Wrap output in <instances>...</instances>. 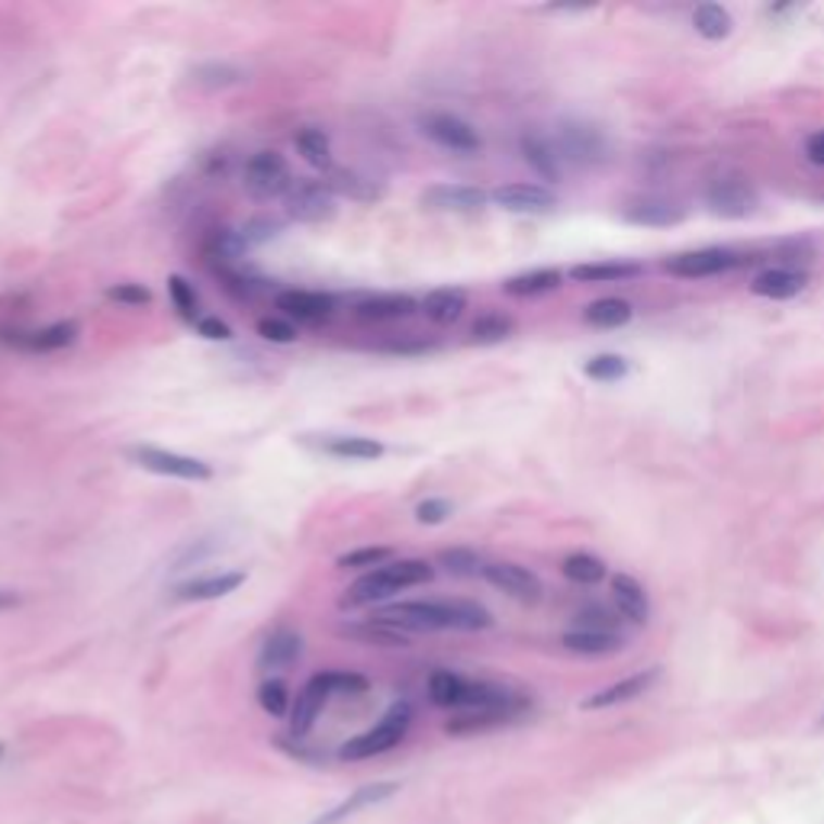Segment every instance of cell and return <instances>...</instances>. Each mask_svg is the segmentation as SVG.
Masks as SVG:
<instances>
[{
  "instance_id": "6da1fadb",
  "label": "cell",
  "mask_w": 824,
  "mask_h": 824,
  "mask_svg": "<svg viewBox=\"0 0 824 824\" xmlns=\"http://www.w3.org/2000/svg\"><path fill=\"white\" fill-rule=\"evenodd\" d=\"M435 580V567L429 560H419V557H400V560H390L377 570H367L362 573L342 596V606L345 609H365V606H373L380 609L386 599L400 596L403 590H413V586H426Z\"/></svg>"
},
{
  "instance_id": "7a4b0ae2",
  "label": "cell",
  "mask_w": 824,
  "mask_h": 824,
  "mask_svg": "<svg viewBox=\"0 0 824 824\" xmlns=\"http://www.w3.org/2000/svg\"><path fill=\"white\" fill-rule=\"evenodd\" d=\"M370 619H380L406 635L416 632H452V603L448 599H406L373 609Z\"/></svg>"
},
{
  "instance_id": "3957f363",
  "label": "cell",
  "mask_w": 824,
  "mask_h": 824,
  "mask_svg": "<svg viewBox=\"0 0 824 824\" xmlns=\"http://www.w3.org/2000/svg\"><path fill=\"white\" fill-rule=\"evenodd\" d=\"M409 725H413V706L409 702H396V706H390V712L373 728H367L365 734H358L348 744H342L339 757L342 760H367V757L386 753V750H393L406 737Z\"/></svg>"
},
{
  "instance_id": "277c9868",
  "label": "cell",
  "mask_w": 824,
  "mask_h": 824,
  "mask_svg": "<svg viewBox=\"0 0 824 824\" xmlns=\"http://www.w3.org/2000/svg\"><path fill=\"white\" fill-rule=\"evenodd\" d=\"M242 187L249 190V197L255 200H283L293 187V175L287 159L275 152V149H262L255 152L245 168H242Z\"/></svg>"
},
{
  "instance_id": "5b68a950",
  "label": "cell",
  "mask_w": 824,
  "mask_h": 824,
  "mask_svg": "<svg viewBox=\"0 0 824 824\" xmlns=\"http://www.w3.org/2000/svg\"><path fill=\"white\" fill-rule=\"evenodd\" d=\"M126 458L136 467L159 473V477H175V480H190V483H206L213 480V467L206 460L181 455V452H168V448H155V445H136L126 452Z\"/></svg>"
},
{
  "instance_id": "8992f818",
  "label": "cell",
  "mask_w": 824,
  "mask_h": 824,
  "mask_svg": "<svg viewBox=\"0 0 824 824\" xmlns=\"http://www.w3.org/2000/svg\"><path fill=\"white\" fill-rule=\"evenodd\" d=\"M419 129L426 139H432L439 149L445 152H455V155H477L483 149V139L477 136V129L460 119L455 113H445V110H432V113H422L419 116Z\"/></svg>"
},
{
  "instance_id": "52a82bcc",
  "label": "cell",
  "mask_w": 824,
  "mask_h": 824,
  "mask_svg": "<svg viewBox=\"0 0 824 824\" xmlns=\"http://www.w3.org/2000/svg\"><path fill=\"white\" fill-rule=\"evenodd\" d=\"M339 197L326 187V181H293L290 193L283 197V213L293 223H326L335 216Z\"/></svg>"
},
{
  "instance_id": "ba28073f",
  "label": "cell",
  "mask_w": 824,
  "mask_h": 824,
  "mask_svg": "<svg viewBox=\"0 0 824 824\" xmlns=\"http://www.w3.org/2000/svg\"><path fill=\"white\" fill-rule=\"evenodd\" d=\"M554 149L560 155V162L567 165H576V168H586V165H596L603 155H606V142L599 136V129L586 126V123H560L557 132H554Z\"/></svg>"
},
{
  "instance_id": "9c48e42d",
  "label": "cell",
  "mask_w": 824,
  "mask_h": 824,
  "mask_svg": "<svg viewBox=\"0 0 824 824\" xmlns=\"http://www.w3.org/2000/svg\"><path fill=\"white\" fill-rule=\"evenodd\" d=\"M335 306L339 300L332 293H322V290H280L275 296V309L290 319V322H303V326H319V322H329L335 316Z\"/></svg>"
},
{
  "instance_id": "30bf717a",
  "label": "cell",
  "mask_w": 824,
  "mask_h": 824,
  "mask_svg": "<svg viewBox=\"0 0 824 824\" xmlns=\"http://www.w3.org/2000/svg\"><path fill=\"white\" fill-rule=\"evenodd\" d=\"M490 586H496L499 593L519 599V603H538L545 596V583L538 573H532L529 567L522 563H509V560H493V563H483V573H480Z\"/></svg>"
},
{
  "instance_id": "8fae6325",
  "label": "cell",
  "mask_w": 824,
  "mask_h": 824,
  "mask_svg": "<svg viewBox=\"0 0 824 824\" xmlns=\"http://www.w3.org/2000/svg\"><path fill=\"white\" fill-rule=\"evenodd\" d=\"M419 203L432 213H473L490 203V193L473 183H432L419 193Z\"/></svg>"
},
{
  "instance_id": "7c38bea8",
  "label": "cell",
  "mask_w": 824,
  "mask_h": 824,
  "mask_svg": "<svg viewBox=\"0 0 824 824\" xmlns=\"http://www.w3.org/2000/svg\"><path fill=\"white\" fill-rule=\"evenodd\" d=\"M706 203L725 219H744L757 206V190L744 178H715L706 187Z\"/></svg>"
},
{
  "instance_id": "4fadbf2b",
  "label": "cell",
  "mask_w": 824,
  "mask_h": 824,
  "mask_svg": "<svg viewBox=\"0 0 824 824\" xmlns=\"http://www.w3.org/2000/svg\"><path fill=\"white\" fill-rule=\"evenodd\" d=\"M300 445H309L339 460H377L386 452L383 442L370 435H300Z\"/></svg>"
},
{
  "instance_id": "5bb4252c",
  "label": "cell",
  "mask_w": 824,
  "mask_h": 824,
  "mask_svg": "<svg viewBox=\"0 0 824 824\" xmlns=\"http://www.w3.org/2000/svg\"><path fill=\"white\" fill-rule=\"evenodd\" d=\"M737 265V255L728 249H699V252H683L673 255L663 268L673 277H686V280H699V277H715L732 271Z\"/></svg>"
},
{
  "instance_id": "9a60e30c",
  "label": "cell",
  "mask_w": 824,
  "mask_h": 824,
  "mask_svg": "<svg viewBox=\"0 0 824 824\" xmlns=\"http://www.w3.org/2000/svg\"><path fill=\"white\" fill-rule=\"evenodd\" d=\"M81 335V326L75 319H62V322H52V326H42V329H29V332H10L3 335L10 345L23 348V352H62L68 345H75Z\"/></svg>"
},
{
  "instance_id": "2e32d148",
  "label": "cell",
  "mask_w": 824,
  "mask_h": 824,
  "mask_svg": "<svg viewBox=\"0 0 824 824\" xmlns=\"http://www.w3.org/2000/svg\"><path fill=\"white\" fill-rule=\"evenodd\" d=\"M245 583V570H219V573H203V576H190L175 586V599L178 603H210V599H223L229 593H236Z\"/></svg>"
},
{
  "instance_id": "e0dca14e",
  "label": "cell",
  "mask_w": 824,
  "mask_h": 824,
  "mask_svg": "<svg viewBox=\"0 0 824 824\" xmlns=\"http://www.w3.org/2000/svg\"><path fill=\"white\" fill-rule=\"evenodd\" d=\"M490 200L509 213H548L557 206V193L542 183H503L490 193Z\"/></svg>"
},
{
  "instance_id": "ac0fdd59",
  "label": "cell",
  "mask_w": 824,
  "mask_h": 824,
  "mask_svg": "<svg viewBox=\"0 0 824 824\" xmlns=\"http://www.w3.org/2000/svg\"><path fill=\"white\" fill-rule=\"evenodd\" d=\"M419 309V300L409 293H373L355 303V316L362 322H396L409 319Z\"/></svg>"
},
{
  "instance_id": "d6986e66",
  "label": "cell",
  "mask_w": 824,
  "mask_h": 824,
  "mask_svg": "<svg viewBox=\"0 0 824 824\" xmlns=\"http://www.w3.org/2000/svg\"><path fill=\"white\" fill-rule=\"evenodd\" d=\"M300 654H303V635L293 632V629H277L265 638L262 650H258V670L283 673L300 660Z\"/></svg>"
},
{
  "instance_id": "ffe728a7",
  "label": "cell",
  "mask_w": 824,
  "mask_h": 824,
  "mask_svg": "<svg viewBox=\"0 0 824 824\" xmlns=\"http://www.w3.org/2000/svg\"><path fill=\"white\" fill-rule=\"evenodd\" d=\"M326 702H329V693H326V686H322V680L316 673L296 693V702L290 709V737H306V734L313 732V725H316V719H319V712H322Z\"/></svg>"
},
{
  "instance_id": "44dd1931",
  "label": "cell",
  "mask_w": 824,
  "mask_h": 824,
  "mask_svg": "<svg viewBox=\"0 0 824 824\" xmlns=\"http://www.w3.org/2000/svg\"><path fill=\"white\" fill-rule=\"evenodd\" d=\"M519 152H522V159L529 162V168H532L535 175H542L545 181L557 183L563 178V162H560V155H557V149H554V142H550L548 136L532 132V129L522 132Z\"/></svg>"
},
{
  "instance_id": "7402d4cb",
  "label": "cell",
  "mask_w": 824,
  "mask_h": 824,
  "mask_svg": "<svg viewBox=\"0 0 824 824\" xmlns=\"http://www.w3.org/2000/svg\"><path fill=\"white\" fill-rule=\"evenodd\" d=\"M657 676H660L657 667H650L644 673H635V676H625V680L606 686L603 693H593L590 699H583V709H609V706H619V702H632V699L644 696L657 683Z\"/></svg>"
},
{
  "instance_id": "603a6c76",
  "label": "cell",
  "mask_w": 824,
  "mask_h": 824,
  "mask_svg": "<svg viewBox=\"0 0 824 824\" xmlns=\"http://www.w3.org/2000/svg\"><path fill=\"white\" fill-rule=\"evenodd\" d=\"M396 789H400V783H367L362 789H355L345 802H339L332 812H326V815H319L313 824H339L345 822V819H352V815H358L362 809H370V806H377V802H386L390 796H396Z\"/></svg>"
},
{
  "instance_id": "cb8c5ba5",
  "label": "cell",
  "mask_w": 824,
  "mask_h": 824,
  "mask_svg": "<svg viewBox=\"0 0 824 824\" xmlns=\"http://www.w3.org/2000/svg\"><path fill=\"white\" fill-rule=\"evenodd\" d=\"M809 277L806 271H796V268H766L760 275L753 277L750 290L763 300H793L806 290Z\"/></svg>"
},
{
  "instance_id": "d4e9b609",
  "label": "cell",
  "mask_w": 824,
  "mask_h": 824,
  "mask_svg": "<svg viewBox=\"0 0 824 824\" xmlns=\"http://www.w3.org/2000/svg\"><path fill=\"white\" fill-rule=\"evenodd\" d=\"M612 599L619 606V616H625L629 622L642 625L650 619V599L647 590L632 576V573H616L612 576Z\"/></svg>"
},
{
  "instance_id": "484cf974",
  "label": "cell",
  "mask_w": 824,
  "mask_h": 824,
  "mask_svg": "<svg viewBox=\"0 0 824 824\" xmlns=\"http://www.w3.org/2000/svg\"><path fill=\"white\" fill-rule=\"evenodd\" d=\"M339 635L342 638H352V642L367 644V647H406L409 644V635L380 622V619H362V622H345L339 625Z\"/></svg>"
},
{
  "instance_id": "4316f807",
  "label": "cell",
  "mask_w": 824,
  "mask_h": 824,
  "mask_svg": "<svg viewBox=\"0 0 824 824\" xmlns=\"http://www.w3.org/2000/svg\"><path fill=\"white\" fill-rule=\"evenodd\" d=\"M419 309L426 313L429 322L452 326V322H458L460 316H464V309H467V290H460V287H439V290L426 293V300L419 303Z\"/></svg>"
},
{
  "instance_id": "83f0119b",
  "label": "cell",
  "mask_w": 824,
  "mask_h": 824,
  "mask_svg": "<svg viewBox=\"0 0 824 824\" xmlns=\"http://www.w3.org/2000/svg\"><path fill=\"white\" fill-rule=\"evenodd\" d=\"M326 187L335 197H345V200H355V203H377L383 197V187L373 178L362 175V172H355V168H332Z\"/></svg>"
},
{
  "instance_id": "f1b7e54d",
  "label": "cell",
  "mask_w": 824,
  "mask_h": 824,
  "mask_svg": "<svg viewBox=\"0 0 824 824\" xmlns=\"http://www.w3.org/2000/svg\"><path fill=\"white\" fill-rule=\"evenodd\" d=\"M470 683L467 676H460L455 670H435L429 676V699L439 706V709H458L464 712L467 706V696H470Z\"/></svg>"
},
{
  "instance_id": "f546056e",
  "label": "cell",
  "mask_w": 824,
  "mask_h": 824,
  "mask_svg": "<svg viewBox=\"0 0 824 824\" xmlns=\"http://www.w3.org/2000/svg\"><path fill=\"white\" fill-rule=\"evenodd\" d=\"M293 145L300 152V159L316 168V172H332V139L326 129L319 126H303L296 136H293Z\"/></svg>"
},
{
  "instance_id": "4dcf8cb0",
  "label": "cell",
  "mask_w": 824,
  "mask_h": 824,
  "mask_svg": "<svg viewBox=\"0 0 824 824\" xmlns=\"http://www.w3.org/2000/svg\"><path fill=\"white\" fill-rule=\"evenodd\" d=\"M625 219L635 226H676V223H683V210L667 200L647 197V200L625 206Z\"/></svg>"
},
{
  "instance_id": "1f68e13d",
  "label": "cell",
  "mask_w": 824,
  "mask_h": 824,
  "mask_svg": "<svg viewBox=\"0 0 824 824\" xmlns=\"http://www.w3.org/2000/svg\"><path fill=\"white\" fill-rule=\"evenodd\" d=\"M632 316H635L632 303H629V300H619V296H603V300L590 303L586 313H583V319H586L590 326H596V329H619V326H629Z\"/></svg>"
},
{
  "instance_id": "d6a6232c",
  "label": "cell",
  "mask_w": 824,
  "mask_h": 824,
  "mask_svg": "<svg viewBox=\"0 0 824 824\" xmlns=\"http://www.w3.org/2000/svg\"><path fill=\"white\" fill-rule=\"evenodd\" d=\"M693 26L702 39L709 42H719V39H728L734 29L732 13L722 7V3H699L696 13H693Z\"/></svg>"
},
{
  "instance_id": "836d02e7",
  "label": "cell",
  "mask_w": 824,
  "mask_h": 824,
  "mask_svg": "<svg viewBox=\"0 0 824 824\" xmlns=\"http://www.w3.org/2000/svg\"><path fill=\"white\" fill-rule=\"evenodd\" d=\"M563 283V275L557 268H538V271H525V275L509 277L503 283V290L509 296H542V293H550Z\"/></svg>"
},
{
  "instance_id": "e575fe53",
  "label": "cell",
  "mask_w": 824,
  "mask_h": 824,
  "mask_svg": "<svg viewBox=\"0 0 824 824\" xmlns=\"http://www.w3.org/2000/svg\"><path fill=\"white\" fill-rule=\"evenodd\" d=\"M560 642H563L567 650L583 654V657H603V654H612V650L622 647L619 635H612V632H586V629H573Z\"/></svg>"
},
{
  "instance_id": "d590c367",
  "label": "cell",
  "mask_w": 824,
  "mask_h": 824,
  "mask_svg": "<svg viewBox=\"0 0 824 824\" xmlns=\"http://www.w3.org/2000/svg\"><path fill=\"white\" fill-rule=\"evenodd\" d=\"M563 576L580 583V586H596L606 580V563L596 557V554H586V550H576V554H567L563 563H560Z\"/></svg>"
},
{
  "instance_id": "8d00e7d4",
  "label": "cell",
  "mask_w": 824,
  "mask_h": 824,
  "mask_svg": "<svg viewBox=\"0 0 824 824\" xmlns=\"http://www.w3.org/2000/svg\"><path fill=\"white\" fill-rule=\"evenodd\" d=\"M642 275V265L632 262H603V265H576L570 268V280L580 283H606V280H629V277Z\"/></svg>"
},
{
  "instance_id": "74e56055",
  "label": "cell",
  "mask_w": 824,
  "mask_h": 824,
  "mask_svg": "<svg viewBox=\"0 0 824 824\" xmlns=\"http://www.w3.org/2000/svg\"><path fill=\"white\" fill-rule=\"evenodd\" d=\"M168 300H172L175 313L181 316L183 322H190V326L200 322V296H197V290H193V283H190L187 277H168Z\"/></svg>"
},
{
  "instance_id": "f35d334b",
  "label": "cell",
  "mask_w": 824,
  "mask_h": 824,
  "mask_svg": "<svg viewBox=\"0 0 824 824\" xmlns=\"http://www.w3.org/2000/svg\"><path fill=\"white\" fill-rule=\"evenodd\" d=\"M512 329H516V322L509 316H503V313H483L470 326V339L477 345H499V342H506L512 335Z\"/></svg>"
},
{
  "instance_id": "ab89813d",
  "label": "cell",
  "mask_w": 824,
  "mask_h": 824,
  "mask_svg": "<svg viewBox=\"0 0 824 824\" xmlns=\"http://www.w3.org/2000/svg\"><path fill=\"white\" fill-rule=\"evenodd\" d=\"M452 603V632H483L493 625L490 609L473 599H448Z\"/></svg>"
},
{
  "instance_id": "60d3db41",
  "label": "cell",
  "mask_w": 824,
  "mask_h": 824,
  "mask_svg": "<svg viewBox=\"0 0 824 824\" xmlns=\"http://www.w3.org/2000/svg\"><path fill=\"white\" fill-rule=\"evenodd\" d=\"M245 78L249 75L239 65H229V62H206V65L193 68V81L203 85V88H232V85H242Z\"/></svg>"
},
{
  "instance_id": "b9f144b4",
  "label": "cell",
  "mask_w": 824,
  "mask_h": 824,
  "mask_svg": "<svg viewBox=\"0 0 824 824\" xmlns=\"http://www.w3.org/2000/svg\"><path fill=\"white\" fill-rule=\"evenodd\" d=\"M393 560V548H383V545H365V548H355V550H345V554H339V567L342 570H377V567H383V563H390Z\"/></svg>"
},
{
  "instance_id": "7bdbcfd3",
  "label": "cell",
  "mask_w": 824,
  "mask_h": 824,
  "mask_svg": "<svg viewBox=\"0 0 824 824\" xmlns=\"http://www.w3.org/2000/svg\"><path fill=\"white\" fill-rule=\"evenodd\" d=\"M283 232V223H277V219H268V216H255V219H249L245 226H239L236 229V236H239V242H242V249L245 252H252V249H258V245H265V242H271Z\"/></svg>"
},
{
  "instance_id": "ee69618b",
  "label": "cell",
  "mask_w": 824,
  "mask_h": 824,
  "mask_svg": "<svg viewBox=\"0 0 824 824\" xmlns=\"http://www.w3.org/2000/svg\"><path fill=\"white\" fill-rule=\"evenodd\" d=\"M439 567L452 576H477L483 573V560L480 554L470 548H445L439 554Z\"/></svg>"
},
{
  "instance_id": "f6af8a7d",
  "label": "cell",
  "mask_w": 824,
  "mask_h": 824,
  "mask_svg": "<svg viewBox=\"0 0 824 824\" xmlns=\"http://www.w3.org/2000/svg\"><path fill=\"white\" fill-rule=\"evenodd\" d=\"M319 680L329 696H362L370 686L367 676L355 673V670H326V673H319Z\"/></svg>"
},
{
  "instance_id": "bcb514c9",
  "label": "cell",
  "mask_w": 824,
  "mask_h": 824,
  "mask_svg": "<svg viewBox=\"0 0 824 824\" xmlns=\"http://www.w3.org/2000/svg\"><path fill=\"white\" fill-rule=\"evenodd\" d=\"M258 706H262L268 715L283 719V715L290 712V689H287V683L277 680V676H268V680L258 686Z\"/></svg>"
},
{
  "instance_id": "7dc6e473",
  "label": "cell",
  "mask_w": 824,
  "mask_h": 824,
  "mask_svg": "<svg viewBox=\"0 0 824 824\" xmlns=\"http://www.w3.org/2000/svg\"><path fill=\"white\" fill-rule=\"evenodd\" d=\"M583 373L599 380V383H612V380L629 377V362L622 355H596L583 365Z\"/></svg>"
},
{
  "instance_id": "c3c4849f",
  "label": "cell",
  "mask_w": 824,
  "mask_h": 824,
  "mask_svg": "<svg viewBox=\"0 0 824 824\" xmlns=\"http://www.w3.org/2000/svg\"><path fill=\"white\" fill-rule=\"evenodd\" d=\"M258 335L271 345H293L300 339V329L283 316H265L258 319Z\"/></svg>"
},
{
  "instance_id": "681fc988",
  "label": "cell",
  "mask_w": 824,
  "mask_h": 824,
  "mask_svg": "<svg viewBox=\"0 0 824 824\" xmlns=\"http://www.w3.org/2000/svg\"><path fill=\"white\" fill-rule=\"evenodd\" d=\"M106 300H113L119 306H149L152 290L145 283H136V280H123V283L106 287Z\"/></svg>"
},
{
  "instance_id": "f907efd6",
  "label": "cell",
  "mask_w": 824,
  "mask_h": 824,
  "mask_svg": "<svg viewBox=\"0 0 824 824\" xmlns=\"http://www.w3.org/2000/svg\"><path fill=\"white\" fill-rule=\"evenodd\" d=\"M452 512H455V506L448 499H442V496H429V499H422L416 506V519L422 525H442V522H448Z\"/></svg>"
},
{
  "instance_id": "816d5d0a",
  "label": "cell",
  "mask_w": 824,
  "mask_h": 824,
  "mask_svg": "<svg viewBox=\"0 0 824 824\" xmlns=\"http://www.w3.org/2000/svg\"><path fill=\"white\" fill-rule=\"evenodd\" d=\"M616 622H619V616L606 612L603 606H590V609L576 612V629H586V632H612L616 635Z\"/></svg>"
},
{
  "instance_id": "f5cc1de1",
  "label": "cell",
  "mask_w": 824,
  "mask_h": 824,
  "mask_svg": "<svg viewBox=\"0 0 824 824\" xmlns=\"http://www.w3.org/2000/svg\"><path fill=\"white\" fill-rule=\"evenodd\" d=\"M197 335H203L206 342H229V339H232V329H229V322H223L219 316H200Z\"/></svg>"
},
{
  "instance_id": "db71d44e",
  "label": "cell",
  "mask_w": 824,
  "mask_h": 824,
  "mask_svg": "<svg viewBox=\"0 0 824 824\" xmlns=\"http://www.w3.org/2000/svg\"><path fill=\"white\" fill-rule=\"evenodd\" d=\"M435 348L439 345H432V342H390V345H380V352H390V355H429Z\"/></svg>"
},
{
  "instance_id": "11a10c76",
  "label": "cell",
  "mask_w": 824,
  "mask_h": 824,
  "mask_svg": "<svg viewBox=\"0 0 824 824\" xmlns=\"http://www.w3.org/2000/svg\"><path fill=\"white\" fill-rule=\"evenodd\" d=\"M806 155H809V162H815V165H824V129L822 132H815V136H809V139H806Z\"/></svg>"
},
{
  "instance_id": "9f6ffc18",
  "label": "cell",
  "mask_w": 824,
  "mask_h": 824,
  "mask_svg": "<svg viewBox=\"0 0 824 824\" xmlns=\"http://www.w3.org/2000/svg\"><path fill=\"white\" fill-rule=\"evenodd\" d=\"M20 599L10 593V590H0V609H10V606H16Z\"/></svg>"
},
{
  "instance_id": "6f0895ef",
  "label": "cell",
  "mask_w": 824,
  "mask_h": 824,
  "mask_svg": "<svg viewBox=\"0 0 824 824\" xmlns=\"http://www.w3.org/2000/svg\"><path fill=\"white\" fill-rule=\"evenodd\" d=\"M0 753H3V744H0Z\"/></svg>"
}]
</instances>
